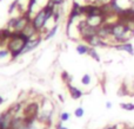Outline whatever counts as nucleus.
Returning a JSON list of instances; mask_svg holds the SVG:
<instances>
[{"label": "nucleus", "instance_id": "f257e3e1", "mask_svg": "<svg viewBox=\"0 0 134 129\" xmlns=\"http://www.w3.org/2000/svg\"><path fill=\"white\" fill-rule=\"evenodd\" d=\"M28 37H26L23 32L12 31V36L6 43V47L11 53V59H16L19 56H21L25 50L26 44L28 43Z\"/></svg>", "mask_w": 134, "mask_h": 129}, {"label": "nucleus", "instance_id": "f03ea898", "mask_svg": "<svg viewBox=\"0 0 134 129\" xmlns=\"http://www.w3.org/2000/svg\"><path fill=\"white\" fill-rule=\"evenodd\" d=\"M54 8H55V6H54L53 4L47 2L42 8H40L39 11H37L34 13V16L32 17L33 26H34L35 30H37L40 34H42V33L45 32L47 21H48L49 19H52V17H53Z\"/></svg>", "mask_w": 134, "mask_h": 129}, {"label": "nucleus", "instance_id": "7ed1b4c3", "mask_svg": "<svg viewBox=\"0 0 134 129\" xmlns=\"http://www.w3.org/2000/svg\"><path fill=\"white\" fill-rule=\"evenodd\" d=\"M134 37V33L128 30L125 23L120 20H116L112 24V34L109 39V44L113 46L114 44H120V43H127Z\"/></svg>", "mask_w": 134, "mask_h": 129}, {"label": "nucleus", "instance_id": "20e7f679", "mask_svg": "<svg viewBox=\"0 0 134 129\" xmlns=\"http://www.w3.org/2000/svg\"><path fill=\"white\" fill-rule=\"evenodd\" d=\"M39 113H40V103H38L37 101L26 103L23 109V116L28 121L37 120Z\"/></svg>", "mask_w": 134, "mask_h": 129}, {"label": "nucleus", "instance_id": "39448f33", "mask_svg": "<svg viewBox=\"0 0 134 129\" xmlns=\"http://www.w3.org/2000/svg\"><path fill=\"white\" fill-rule=\"evenodd\" d=\"M14 116L12 113L7 109L6 111L0 114V128L1 129H11L12 128V122H13Z\"/></svg>", "mask_w": 134, "mask_h": 129}, {"label": "nucleus", "instance_id": "423d86ee", "mask_svg": "<svg viewBox=\"0 0 134 129\" xmlns=\"http://www.w3.org/2000/svg\"><path fill=\"white\" fill-rule=\"evenodd\" d=\"M42 40H44V37H41V36H38L37 38H33V39H30V40H28V43L26 44L25 50H24L23 54L28 53V52H31V51H33V50H35L38 46H39L40 44H41Z\"/></svg>", "mask_w": 134, "mask_h": 129}, {"label": "nucleus", "instance_id": "0eeeda50", "mask_svg": "<svg viewBox=\"0 0 134 129\" xmlns=\"http://www.w3.org/2000/svg\"><path fill=\"white\" fill-rule=\"evenodd\" d=\"M113 49L118 50V51H124V52H127L128 54L131 56H134V47H133V44L131 42H127V43H120V44H114Z\"/></svg>", "mask_w": 134, "mask_h": 129}, {"label": "nucleus", "instance_id": "6e6552de", "mask_svg": "<svg viewBox=\"0 0 134 129\" xmlns=\"http://www.w3.org/2000/svg\"><path fill=\"white\" fill-rule=\"evenodd\" d=\"M85 19L88 25L94 28H99L105 23V17H87Z\"/></svg>", "mask_w": 134, "mask_h": 129}, {"label": "nucleus", "instance_id": "1a4fd4ad", "mask_svg": "<svg viewBox=\"0 0 134 129\" xmlns=\"http://www.w3.org/2000/svg\"><path fill=\"white\" fill-rule=\"evenodd\" d=\"M67 90H68V92H69V96L73 100H80L83 95V92L81 91L79 88L74 87V85H72V84H67Z\"/></svg>", "mask_w": 134, "mask_h": 129}, {"label": "nucleus", "instance_id": "9d476101", "mask_svg": "<svg viewBox=\"0 0 134 129\" xmlns=\"http://www.w3.org/2000/svg\"><path fill=\"white\" fill-rule=\"evenodd\" d=\"M58 30H59V24H54L48 31L45 32V36H44V40H48V39H52L54 36L58 33Z\"/></svg>", "mask_w": 134, "mask_h": 129}, {"label": "nucleus", "instance_id": "9b49d317", "mask_svg": "<svg viewBox=\"0 0 134 129\" xmlns=\"http://www.w3.org/2000/svg\"><path fill=\"white\" fill-rule=\"evenodd\" d=\"M12 36V31L9 28L5 27V28H0V42H2L4 44H6L8 42V39Z\"/></svg>", "mask_w": 134, "mask_h": 129}, {"label": "nucleus", "instance_id": "f8f14e48", "mask_svg": "<svg viewBox=\"0 0 134 129\" xmlns=\"http://www.w3.org/2000/svg\"><path fill=\"white\" fill-rule=\"evenodd\" d=\"M24 107H25V103H24V102H19V103H15V104H13V106H11L8 108V110L11 111L13 116H18L19 113L23 111Z\"/></svg>", "mask_w": 134, "mask_h": 129}, {"label": "nucleus", "instance_id": "ddd939ff", "mask_svg": "<svg viewBox=\"0 0 134 129\" xmlns=\"http://www.w3.org/2000/svg\"><path fill=\"white\" fill-rule=\"evenodd\" d=\"M90 47L87 44H82V43H80V44H78L75 46V51L78 52L80 56H83V54H87L88 51H90Z\"/></svg>", "mask_w": 134, "mask_h": 129}, {"label": "nucleus", "instance_id": "4468645a", "mask_svg": "<svg viewBox=\"0 0 134 129\" xmlns=\"http://www.w3.org/2000/svg\"><path fill=\"white\" fill-rule=\"evenodd\" d=\"M87 54H88V56H90L92 59H94L95 62H98V63H100V61H101V59H100L99 53L97 52V50H95L94 47H90V51H88Z\"/></svg>", "mask_w": 134, "mask_h": 129}, {"label": "nucleus", "instance_id": "2eb2a0df", "mask_svg": "<svg viewBox=\"0 0 134 129\" xmlns=\"http://www.w3.org/2000/svg\"><path fill=\"white\" fill-rule=\"evenodd\" d=\"M61 78H63L64 83H65L66 85H67V84H71L72 80H73V78H72V76L69 75L67 71H63V72H61Z\"/></svg>", "mask_w": 134, "mask_h": 129}, {"label": "nucleus", "instance_id": "dca6fc26", "mask_svg": "<svg viewBox=\"0 0 134 129\" xmlns=\"http://www.w3.org/2000/svg\"><path fill=\"white\" fill-rule=\"evenodd\" d=\"M91 82H92V77H91L90 73H85V75L81 77V84L85 85V87H87V85L91 84Z\"/></svg>", "mask_w": 134, "mask_h": 129}, {"label": "nucleus", "instance_id": "f3484780", "mask_svg": "<svg viewBox=\"0 0 134 129\" xmlns=\"http://www.w3.org/2000/svg\"><path fill=\"white\" fill-rule=\"evenodd\" d=\"M130 94H131V92H130V90H128L127 85H126V84H121L120 89H119V91H118L119 96H127V95H130Z\"/></svg>", "mask_w": 134, "mask_h": 129}, {"label": "nucleus", "instance_id": "a211bd4d", "mask_svg": "<svg viewBox=\"0 0 134 129\" xmlns=\"http://www.w3.org/2000/svg\"><path fill=\"white\" fill-rule=\"evenodd\" d=\"M122 110L126 111H133L134 110V103H120L119 104Z\"/></svg>", "mask_w": 134, "mask_h": 129}, {"label": "nucleus", "instance_id": "6ab92c4d", "mask_svg": "<svg viewBox=\"0 0 134 129\" xmlns=\"http://www.w3.org/2000/svg\"><path fill=\"white\" fill-rule=\"evenodd\" d=\"M69 118H71V114H69L68 111H63V113L59 115V120H60L63 123L69 121Z\"/></svg>", "mask_w": 134, "mask_h": 129}, {"label": "nucleus", "instance_id": "aec40b11", "mask_svg": "<svg viewBox=\"0 0 134 129\" xmlns=\"http://www.w3.org/2000/svg\"><path fill=\"white\" fill-rule=\"evenodd\" d=\"M83 115H85V110H83L82 107H78V108L74 110V116H75L76 118H81Z\"/></svg>", "mask_w": 134, "mask_h": 129}, {"label": "nucleus", "instance_id": "412c9836", "mask_svg": "<svg viewBox=\"0 0 134 129\" xmlns=\"http://www.w3.org/2000/svg\"><path fill=\"white\" fill-rule=\"evenodd\" d=\"M8 56H11V53H9V51L7 50V47H1L0 49V59H4V58H7Z\"/></svg>", "mask_w": 134, "mask_h": 129}, {"label": "nucleus", "instance_id": "4be33fe9", "mask_svg": "<svg viewBox=\"0 0 134 129\" xmlns=\"http://www.w3.org/2000/svg\"><path fill=\"white\" fill-rule=\"evenodd\" d=\"M18 4H19V0H14V1L12 2L11 6H9V8H8V13L9 14H12L15 9H18Z\"/></svg>", "mask_w": 134, "mask_h": 129}, {"label": "nucleus", "instance_id": "5701e85b", "mask_svg": "<svg viewBox=\"0 0 134 129\" xmlns=\"http://www.w3.org/2000/svg\"><path fill=\"white\" fill-rule=\"evenodd\" d=\"M65 1H66V0H48V2L53 4L54 6H61V5H63Z\"/></svg>", "mask_w": 134, "mask_h": 129}, {"label": "nucleus", "instance_id": "b1692460", "mask_svg": "<svg viewBox=\"0 0 134 129\" xmlns=\"http://www.w3.org/2000/svg\"><path fill=\"white\" fill-rule=\"evenodd\" d=\"M55 129H68V128L65 127V126L63 125V122H61V121H59V122L57 123V126H55Z\"/></svg>", "mask_w": 134, "mask_h": 129}, {"label": "nucleus", "instance_id": "393cba45", "mask_svg": "<svg viewBox=\"0 0 134 129\" xmlns=\"http://www.w3.org/2000/svg\"><path fill=\"white\" fill-rule=\"evenodd\" d=\"M105 106H106V109H112V102L107 101V102H106V104H105Z\"/></svg>", "mask_w": 134, "mask_h": 129}, {"label": "nucleus", "instance_id": "a878e982", "mask_svg": "<svg viewBox=\"0 0 134 129\" xmlns=\"http://www.w3.org/2000/svg\"><path fill=\"white\" fill-rule=\"evenodd\" d=\"M115 126V129H127V127H122L121 125H114Z\"/></svg>", "mask_w": 134, "mask_h": 129}, {"label": "nucleus", "instance_id": "bb28decb", "mask_svg": "<svg viewBox=\"0 0 134 129\" xmlns=\"http://www.w3.org/2000/svg\"><path fill=\"white\" fill-rule=\"evenodd\" d=\"M58 98L60 100V102H61V103H64V102H65V100H64L63 95H58Z\"/></svg>", "mask_w": 134, "mask_h": 129}, {"label": "nucleus", "instance_id": "cd10ccee", "mask_svg": "<svg viewBox=\"0 0 134 129\" xmlns=\"http://www.w3.org/2000/svg\"><path fill=\"white\" fill-rule=\"evenodd\" d=\"M104 129H115V126H107V127H105Z\"/></svg>", "mask_w": 134, "mask_h": 129}, {"label": "nucleus", "instance_id": "c85d7f7f", "mask_svg": "<svg viewBox=\"0 0 134 129\" xmlns=\"http://www.w3.org/2000/svg\"><path fill=\"white\" fill-rule=\"evenodd\" d=\"M130 7L134 11V0H131V6Z\"/></svg>", "mask_w": 134, "mask_h": 129}, {"label": "nucleus", "instance_id": "c756f323", "mask_svg": "<svg viewBox=\"0 0 134 129\" xmlns=\"http://www.w3.org/2000/svg\"><path fill=\"white\" fill-rule=\"evenodd\" d=\"M4 102H5V100H4V98H2V97H1V96H0V104H2V103H4Z\"/></svg>", "mask_w": 134, "mask_h": 129}, {"label": "nucleus", "instance_id": "7c9ffc66", "mask_svg": "<svg viewBox=\"0 0 134 129\" xmlns=\"http://www.w3.org/2000/svg\"><path fill=\"white\" fill-rule=\"evenodd\" d=\"M127 129H134V127H127Z\"/></svg>", "mask_w": 134, "mask_h": 129}, {"label": "nucleus", "instance_id": "2f4dec72", "mask_svg": "<svg viewBox=\"0 0 134 129\" xmlns=\"http://www.w3.org/2000/svg\"><path fill=\"white\" fill-rule=\"evenodd\" d=\"M0 129H1V128H0Z\"/></svg>", "mask_w": 134, "mask_h": 129}]
</instances>
